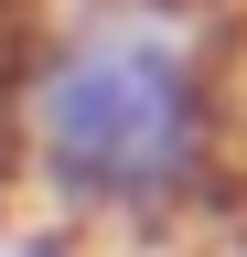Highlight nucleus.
<instances>
[{
    "instance_id": "1",
    "label": "nucleus",
    "mask_w": 247,
    "mask_h": 257,
    "mask_svg": "<svg viewBox=\"0 0 247 257\" xmlns=\"http://www.w3.org/2000/svg\"><path fill=\"white\" fill-rule=\"evenodd\" d=\"M226 43L194 0H75L11 86V150L65 225L150 236L226 172Z\"/></svg>"
}]
</instances>
